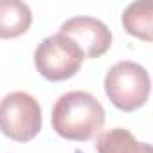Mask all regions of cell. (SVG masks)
<instances>
[{
  "instance_id": "obj_2",
  "label": "cell",
  "mask_w": 153,
  "mask_h": 153,
  "mask_svg": "<svg viewBox=\"0 0 153 153\" xmlns=\"http://www.w3.org/2000/svg\"><path fill=\"white\" fill-rule=\"evenodd\" d=\"M151 81L148 70L135 61H119L105 76V92L112 105L123 112L140 108L149 96Z\"/></svg>"
},
{
  "instance_id": "obj_6",
  "label": "cell",
  "mask_w": 153,
  "mask_h": 153,
  "mask_svg": "<svg viewBox=\"0 0 153 153\" xmlns=\"http://www.w3.org/2000/svg\"><path fill=\"white\" fill-rule=\"evenodd\" d=\"M33 24L31 7L20 0H0V38H18Z\"/></svg>"
},
{
  "instance_id": "obj_8",
  "label": "cell",
  "mask_w": 153,
  "mask_h": 153,
  "mask_svg": "<svg viewBox=\"0 0 153 153\" xmlns=\"http://www.w3.org/2000/svg\"><path fill=\"white\" fill-rule=\"evenodd\" d=\"M121 22L131 36L144 42L153 40V6L149 2H131L123 11Z\"/></svg>"
},
{
  "instance_id": "obj_1",
  "label": "cell",
  "mask_w": 153,
  "mask_h": 153,
  "mask_svg": "<svg viewBox=\"0 0 153 153\" xmlns=\"http://www.w3.org/2000/svg\"><path fill=\"white\" fill-rule=\"evenodd\" d=\"M52 130L68 140H90L105 124L103 105L88 92L70 90L52 106Z\"/></svg>"
},
{
  "instance_id": "obj_4",
  "label": "cell",
  "mask_w": 153,
  "mask_h": 153,
  "mask_svg": "<svg viewBox=\"0 0 153 153\" xmlns=\"http://www.w3.org/2000/svg\"><path fill=\"white\" fill-rule=\"evenodd\" d=\"M81 49L63 34L45 38L34 51V67L49 81H65L81 68Z\"/></svg>"
},
{
  "instance_id": "obj_7",
  "label": "cell",
  "mask_w": 153,
  "mask_h": 153,
  "mask_svg": "<svg viewBox=\"0 0 153 153\" xmlns=\"http://www.w3.org/2000/svg\"><path fill=\"white\" fill-rule=\"evenodd\" d=\"M97 153H151L148 142H139L131 131L124 128H112L103 131L96 140Z\"/></svg>"
},
{
  "instance_id": "obj_5",
  "label": "cell",
  "mask_w": 153,
  "mask_h": 153,
  "mask_svg": "<svg viewBox=\"0 0 153 153\" xmlns=\"http://www.w3.org/2000/svg\"><path fill=\"white\" fill-rule=\"evenodd\" d=\"M59 34L70 38L85 58H101L112 45V33L97 18L74 16L61 24Z\"/></svg>"
},
{
  "instance_id": "obj_3",
  "label": "cell",
  "mask_w": 153,
  "mask_h": 153,
  "mask_svg": "<svg viewBox=\"0 0 153 153\" xmlns=\"http://www.w3.org/2000/svg\"><path fill=\"white\" fill-rule=\"evenodd\" d=\"M42 130V106L27 92H11L0 101V131L11 140L29 142Z\"/></svg>"
}]
</instances>
